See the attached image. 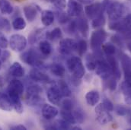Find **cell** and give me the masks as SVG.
Masks as SVG:
<instances>
[{"label":"cell","instance_id":"obj_17","mask_svg":"<svg viewBox=\"0 0 131 130\" xmlns=\"http://www.w3.org/2000/svg\"><path fill=\"white\" fill-rule=\"evenodd\" d=\"M75 22H76L78 31H79L84 37H86L88 36L89 31V25L88 20L85 17L80 15L75 20Z\"/></svg>","mask_w":131,"mask_h":130},{"label":"cell","instance_id":"obj_15","mask_svg":"<svg viewBox=\"0 0 131 130\" xmlns=\"http://www.w3.org/2000/svg\"><path fill=\"white\" fill-rule=\"evenodd\" d=\"M38 11H40V8L38 5L34 4L26 5L24 8L25 16L29 22H32L36 19Z\"/></svg>","mask_w":131,"mask_h":130},{"label":"cell","instance_id":"obj_9","mask_svg":"<svg viewBox=\"0 0 131 130\" xmlns=\"http://www.w3.org/2000/svg\"><path fill=\"white\" fill-rule=\"evenodd\" d=\"M77 42L71 38H65L60 40L59 46V52L61 55L67 56L72 52L76 50Z\"/></svg>","mask_w":131,"mask_h":130},{"label":"cell","instance_id":"obj_35","mask_svg":"<svg viewBox=\"0 0 131 130\" xmlns=\"http://www.w3.org/2000/svg\"><path fill=\"white\" fill-rule=\"evenodd\" d=\"M85 66L89 71H94L96 68V59L92 55L89 54L86 56V63Z\"/></svg>","mask_w":131,"mask_h":130},{"label":"cell","instance_id":"obj_32","mask_svg":"<svg viewBox=\"0 0 131 130\" xmlns=\"http://www.w3.org/2000/svg\"><path fill=\"white\" fill-rule=\"evenodd\" d=\"M60 115L62 119L65 120L66 121H67L68 123H69L70 124H75L76 123L75 119L73 116V113L72 111H68V110H62L60 111Z\"/></svg>","mask_w":131,"mask_h":130},{"label":"cell","instance_id":"obj_63","mask_svg":"<svg viewBox=\"0 0 131 130\" xmlns=\"http://www.w3.org/2000/svg\"><path fill=\"white\" fill-rule=\"evenodd\" d=\"M130 38H131V37H130Z\"/></svg>","mask_w":131,"mask_h":130},{"label":"cell","instance_id":"obj_36","mask_svg":"<svg viewBox=\"0 0 131 130\" xmlns=\"http://www.w3.org/2000/svg\"><path fill=\"white\" fill-rule=\"evenodd\" d=\"M102 49L104 53L107 56H114L116 52V48L114 45V43H107L104 45H102Z\"/></svg>","mask_w":131,"mask_h":130},{"label":"cell","instance_id":"obj_47","mask_svg":"<svg viewBox=\"0 0 131 130\" xmlns=\"http://www.w3.org/2000/svg\"><path fill=\"white\" fill-rule=\"evenodd\" d=\"M103 105L104 106V107L110 112L113 111L114 109V104L113 103L108 99V98H104L103 99V102H102Z\"/></svg>","mask_w":131,"mask_h":130},{"label":"cell","instance_id":"obj_23","mask_svg":"<svg viewBox=\"0 0 131 130\" xmlns=\"http://www.w3.org/2000/svg\"><path fill=\"white\" fill-rule=\"evenodd\" d=\"M121 89L123 93L125 103L128 105H131V85L124 81L121 83Z\"/></svg>","mask_w":131,"mask_h":130},{"label":"cell","instance_id":"obj_46","mask_svg":"<svg viewBox=\"0 0 131 130\" xmlns=\"http://www.w3.org/2000/svg\"><path fill=\"white\" fill-rule=\"evenodd\" d=\"M115 111H116V113L118 116H124L128 113V109L126 108L125 107L121 106V105L117 106V107L115 109Z\"/></svg>","mask_w":131,"mask_h":130},{"label":"cell","instance_id":"obj_13","mask_svg":"<svg viewBox=\"0 0 131 130\" xmlns=\"http://www.w3.org/2000/svg\"><path fill=\"white\" fill-rule=\"evenodd\" d=\"M29 77L31 80L37 82H40V83H51L52 82L51 78L46 73L43 72L37 67H34L30 71Z\"/></svg>","mask_w":131,"mask_h":130},{"label":"cell","instance_id":"obj_26","mask_svg":"<svg viewBox=\"0 0 131 130\" xmlns=\"http://www.w3.org/2000/svg\"><path fill=\"white\" fill-rule=\"evenodd\" d=\"M39 50L43 56H48L52 53V46L47 40H42L39 44Z\"/></svg>","mask_w":131,"mask_h":130},{"label":"cell","instance_id":"obj_42","mask_svg":"<svg viewBox=\"0 0 131 130\" xmlns=\"http://www.w3.org/2000/svg\"><path fill=\"white\" fill-rule=\"evenodd\" d=\"M57 126L58 127V129H71L72 124H70L63 119H60L57 121Z\"/></svg>","mask_w":131,"mask_h":130},{"label":"cell","instance_id":"obj_52","mask_svg":"<svg viewBox=\"0 0 131 130\" xmlns=\"http://www.w3.org/2000/svg\"><path fill=\"white\" fill-rule=\"evenodd\" d=\"M70 81H71V83L72 85H74L75 87H79L82 82L81 81V78H79L74 75H72L71 78H70Z\"/></svg>","mask_w":131,"mask_h":130},{"label":"cell","instance_id":"obj_22","mask_svg":"<svg viewBox=\"0 0 131 130\" xmlns=\"http://www.w3.org/2000/svg\"><path fill=\"white\" fill-rule=\"evenodd\" d=\"M99 100H100V94L97 91L92 90V91H89L85 94L86 103L89 106H92V107L96 106L99 102Z\"/></svg>","mask_w":131,"mask_h":130},{"label":"cell","instance_id":"obj_19","mask_svg":"<svg viewBox=\"0 0 131 130\" xmlns=\"http://www.w3.org/2000/svg\"><path fill=\"white\" fill-rule=\"evenodd\" d=\"M25 68L18 62H15L9 68V74L16 78H21L25 75Z\"/></svg>","mask_w":131,"mask_h":130},{"label":"cell","instance_id":"obj_10","mask_svg":"<svg viewBox=\"0 0 131 130\" xmlns=\"http://www.w3.org/2000/svg\"><path fill=\"white\" fill-rule=\"evenodd\" d=\"M24 85L18 79H12L9 82L7 88V93L8 95H18L21 96L24 93Z\"/></svg>","mask_w":131,"mask_h":130},{"label":"cell","instance_id":"obj_40","mask_svg":"<svg viewBox=\"0 0 131 130\" xmlns=\"http://www.w3.org/2000/svg\"><path fill=\"white\" fill-rule=\"evenodd\" d=\"M42 31L43 30L41 29H38L31 33V35L29 36V42L31 44L36 43L40 38V36H42Z\"/></svg>","mask_w":131,"mask_h":130},{"label":"cell","instance_id":"obj_24","mask_svg":"<svg viewBox=\"0 0 131 130\" xmlns=\"http://www.w3.org/2000/svg\"><path fill=\"white\" fill-rule=\"evenodd\" d=\"M8 97L11 99V101L13 105V109L18 113H22L24 111V107L22 105V103L21 101V96L18 95H8Z\"/></svg>","mask_w":131,"mask_h":130},{"label":"cell","instance_id":"obj_39","mask_svg":"<svg viewBox=\"0 0 131 130\" xmlns=\"http://www.w3.org/2000/svg\"><path fill=\"white\" fill-rule=\"evenodd\" d=\"M11 24L7 18L0 17V30L4 31L5 32H10L11 31Z\"/></svg>","mask_w":131,"mask_h":130},{"label":"cell","instance_id":"obj_60","mask_svg":"<svg viewBox=\"0 0 131 130\" xmlns=\"http://www.w3.org/2000/svg\"><path fill=\"white\" fill-rule=\"evenodd\" d=\"M2 127L0 126V130H2Z\"/></svg>","mask_w":131,"mask_h":130},{"label":"cell","instance_id":"obj_38","mask_svg":"<svg viewBox=\"0 0 131 130\" xmlns=\"http://www.w3.org/2000/svg\"><path fill=\"white\" fill-rule=\"evenodd\" d=\"M60 105H61L62 110H64L72 111L73 108H74L73 102L69 98H66L64 100H62V101L60 103Z\"/></svg>","mask_w":131,"mask_h":130},{"label":"cell","instance_id":"obj_12","mask_svg":"<svg viewBox=\"0 0 131 130\" xmlns=\"http://www.w3.org/2000/svg\"><path fill=\"white\" fill-rule=\"evenodd\" d=\"M67 14L70 17H79L83 12V7L82 3L76 0H69L66 4Z\"/></svg>","mask_w":131,"mask_h":130},{"label":"cell","instance_id":"obj_1","mask_svg":"<svg viewBox=\"0 0 131 130\" xmlns=\"http://www.w3.org/2000/svg\"><path fill=\"white\" fill-rule=\"evenodd\" d=\"M108 15V18L111 21H117L122 18L127 12L126 6L117 0L110 4L105 11Z\"/></svg>","mask_w":131,"mask_h":130},{"label":"cell","instance_id":"obj_55","mask_svg":"<svg viewBox=\"0 0 131 130\" xmlns=\"http://www.w3.org/2000/svg\"><path fill=\"white\" fill-rule=\"evenodd\" d=\"M71 129L73 130H82V128L79 126H71Z\"/></svg>","mask_w":131,"mask_h":130},{"label":"cell","instance_id":"obj_27","mask_svg":"<svg viewBox=\"0 0 131 130\" xmlns=\"http://www.w3.org/2000/svg\"><path fill=\"white\" fill-rule=\"evenodd\" d=\"M0 11L4 15H11L14 8L8 0H0Z\"/></svg>","mask_w":131,"mask_h":130},{"label":"cell","instance_id":"obj_2","mask_svg":"<svg viewBox=\"0 0 131 130\" xmlns=\"http://www.w3.org/2000/svg\"><path fill=\"white\" fill-rule=\"evenodd\" d=\"M66 65L69 71L72 73V75H74L79 78L84 77L85 74V69L81 59L79 56H71L69 59H68Z\"/></svg>","mask_w":131,"mask_h":130},{"label":"cell","instance_id":"obj_61","mask_svg":"<svg viewBox=\"0 0 131 130\" xmlns=\"http://www.w3.org/2000/svg\"><path fill=\"white\" fill-rule=\"evenodd\" d=\"M17 1H18V2H21V1H22V0H17Z\"/></svg>","mask_w":131,"mask_h":130},{"label":"cell","instance_id":"obj_18","mask_svg":"<svg viewBox=\"0 0 131 130\" xmlns=\"http://www.w3.org/2000/svg\"><path fill=\"white\" fill-rule=\"evenodd\" d=\"M13 105L8 94L0 92V110L4 111H12Z\"/></svg>","mask_w":131,"mask_h":130},{"label":"cell","instance_id":"obj_21","mask_svg":"<svg viewBox=\"0 0 131 130\" xmlns=\"http://www.w3.org/2000/svg\"><path fill=\"white\" fill-rule=\"evenodd\" d=\"M41 21L46 27L51 25L54 21V13L50 10H43L41 12Z\"/></svg>","mask_w":131,"mask_h":130},{"label":"cell","instance_id":"obj_14","mask_svg":"<svg viewBox=\"0 0 131 130\" xmlns=\"http://www.w3.org/2000/svg\"><path fill=\"white\" fill-rule=\"evenodd\" d=\"M59 113L58 109L50 104H44L41 109L42 116L47 120H51L54 119Z\"/></svg>","mask_w":131,"mask_h":130},{"label":"cell","instance_id":"obj_57","mask_svg":"<svg viewBox=\"0 0 131 130\" xmlns=\"http://www.w3.org/2000/svg\"><path fill=\"white\" fill-rule=\"evenodd\" d=\"M127 49L130 50V52H131V43H127Z\"/></svg>","mask_w":131,"mask_h":130},{"label":"cell","instance_id":"obj_48","mask_svg":"<svg viewBox=\"0 0 131 130\" xmlns=\"http://www.w3.org/2000/svg\"><path fill=\"white\" fill-rule=\"evenodd\" d=\"M8 45V41L6 38V37L0 32V47L2 49H6Z\"/></svg>","mask_w":131,"mask_h":130},{"label":"cell","instance_id":"obj_20","mask_svg":"<svg viewBox=\"0 0 131 130\" xmlns=\"http://www.w3.org/2000/svg\"><path fill=\"white\" fill-rule=\"evenodd\" d=\"M26 102L31 107L39 106L43 102L41 94H26Z\"/></svg>","mask_w":131,"mask_h":130},{"label":"cell","instance_id":"obj_41","mask_svg":"<svg viewBox=\"0 0 131 130\" xmlns=\"http://www.w3.org/2000/svg\"><path fill=\"white\" fill-rule=\"evenodd\" d=\"M42 88L37 85H30L28 86L26 94H41Z\"/></svg>","mask_w":131,"mask_h":130},{"label":"cell","instance_id":"obj_50","mask_svg":"<svg viewBox=\"0 0 131 130\" xmlns=\"http://www.w3.org/2000/svg\"><path fill=\"white\" fill-rule=\"evenodd\" d=\"M111 40L114 43V44H117L119 46H123V40H122V37H120L117 34H115V35L112 36Z\"/></svg>","mask_w":131,"mask_h":130},{"label":"cell","instance_id":"obj_11","mask_svg":"<svg viewBox=\"0 0 131 130\" xmlns=\"http://www.w3.org/2000/svg\"><path fill=\"white\" fill-rule=\"evenodd\" d=\"M85 13L89 18L92 20L98 15L104 14V11L102 10L101 4L100 2H92L85 7Z\"/></svg>","mask_w":131,"mask_h":130},{"label":"cell","instance_id":"obj_3","mask_svg":"<svg viewBox=\"0 0 131 130\" xmlns=\"http://www.w3.org/2000/svg\"><path fill=\"white\" fill-rule=\"evenodd\" d=\"M21 60L25 63L33 67L41 68L43 65L40 54L34 49H30L23 52L21 55Z\"/></svg>","mask_w":131,"mask_h":130},{"label":"cell","instance_id":"obj_8","mask_svg":"<svg viewBox=\"0 0 131 130\" xmlns=\"http://www.w3.org/2000/svg\"><path fill=\"white\" fill-rule=\"evenodd\" d=\"M47 97L53 105H60L63 98L57 84H54L48 88L47 91Z\"/></svg>","mask_w":131,"mask_h":130},{"label":"cell","instance_id":"obj_56","mask_svg":"<svg viewBox=\"0 0 131 130\" xmlns=\"http://www.w3.org/2000/svg\"><path fill=\"white\" fill-rule=\"evenodd\" d=\"M3 85H4V79L2 78V77L0 76V88L2 87Z\"/></svg>","mask_w":131,"mask_h":130},{"label":"cell","instance_id":"obj_28","mask_svg":"<svg viewBox=\"0 0 131 130\" xmlns=\"http://www.w3.org/2000/svg\"><path fill=\"white\" fill-rule=\"evenodd\" d=\"M46 37L50 40H56L63 37V33L60 28H56L53 30L46 33Z\"/></svg>","mask_w":131,"mask_h":130},{"label":"cell","instance_id":"obj_59","mask_svg":"<svg viewBox=\"0 0 131 130\" xmlns=\"http://www.w3.org/2000/svg\"><path fill=\"white\" fill-rule=\"evenodd\" d=\"M1 49H2V48L0 47V56H1V54H2V50H1Z\"/></svg>","mask_w":131,"mask_h":130},{"label":"cell","instance_id":"obj_16","mask_svg":"<svg viewBox=\"0 0 131 130\" xmlns=\"http://www.w3.org/2000/svg\"><path fill=\"white\" fill-rule=\"evenodd\" d=\"M106 60L108 63V64L111 68L113 76L117 80H120L121 77V72L119 63H118L117 60H116V58L114 56H107Z\"/></svg>","mask_w":131,"mask_h":130},{"label":"cell","instance_id":"obj_5","mask_svg":"<svg viewBox=\"0 0 131 130\" xmlns=\"http://www.w3.org/2000/svg\"><path fill=\"white\" fill-rule=\"evenodd\" d=\"M96 74L104 81L107 80L111 78L113 74L111 68L107 60H104L103 58L96 59V68H95Z\"/></svg>","mask_w":131,"mask_h":130},{"label":"cell","instance_id":"obj_30","mask_svg":"<svg viewBox=\"0 0 131 130\" xmlns=\"http://www.w3.org/2000/svg\"><path fill=\"white\" fill-rule=\"evenodd\" d=\"M12 27L15 31H21L26 28V21L21 17H17L12 21Z\"/></svg>","mask_w":131,"mask_h":130},{"label":"cell","instance_id":"obj_49","mask_svg":"<svg viewBox=\"0 0 131 130\" xmlns=\"http://www.w3.org/2000/svg\"><path fill=\"white\" fill-rule=\"evenodd\" d=\"M67 31H68V32L70 33H75L78 31L75 20H73V21L69 22V24L67 26Z\"/></svg>","mask_w":131,"mask_h":130},{"label":"cell","instance_id":"obj_53","mask_svg":"<svg viewBox=\"0 0 131 130\" xmlns=\"http://www.w3.org/2000/svg\"><path fill=\"white\" fill-rule=\"evenodd\" d=\"M10 129L12 130H27V128L23 125H14L10 126Z\"/></svg>","mask_w":131,"mask_h":130},{"label":"cell","instance_id":"obj_44","mask_svg":"<svg viewBox=\"0 0 131 130\" xmlns=\"http://www.w3.org/2000/svg\"><path fill=\"white\" fill-rule=\"evenodd\" d=\"M71 17L67 14L65 13L63 11H59L57 13V18H58V21L60 24H65L66 22H68L69 21V18Z\"/></svg>","mask_w":131,"mask_h":130},{"label":"cell","instance_id":"obj_37","mask_svg":"<svg viewBox=\"0 0 131 130\" xmlns=\"http://www.w3.org/2000/svg\"><path fill=\"white\" fill-rule=\"evenodd\" d=\"M72 113H73V116L75 119L76 123L81 124L85 121V114L80 108H78L76 110H72Z\"/></svg>","mask_w":131,"mask_h":130},{"label":"cell","instance_id":"obj_7","mask_svg":"<svg viewBox=\"0 0 131 130\" xmlns=\"http://www.w3.org/2000/svg\"><path fill=\"white\" fill-rule=\"evenodd\" d=\"M95 118L101 125H106L113 120L110 111L104 107L102 103L97 105L95 107Z\"/></svg>","mask_w":131,"mask_h":130},{"label":"cell","instance_id":"obj_25","mask_svg":"<svg viewBox=\"0 0 131 130\" xmlns=\"http://www.w3.org/2000/svg\"><path fill=\"white\" fill-rule=\"evenodd\" d=\"M51 73L57 77H62L64 75L66 72L65 67L62 64L58 63H54L50 67Z\"/></svg>","mask_w":131,"mask_h":130},{"label":"cell","instance_id":"obj_31","mask_svg":"<svg viewBox=\"0 0 131 130\" xmlns=\"http://www.w3.org/2000/svg\"><path fill=\"white\" fill-rule=\"evenodd\" d=\"M57 85L63 96V98H68L71 95V90L67 85V83L63 80H60L57 82Z\"/></svg>","mask_w":131,"mask_h":130},{"label":"cell","instance_id":"obj_45","mask_svg":"<svg viewBox=\"0 0 131 130\" xmlns=\"http://www.w3.org/2000/svg\"><path fill=\"white\" fill-rule=\"evenodd\" d=\"M49 2L59 9H63L66 6V0H49Z\"/></svg>","mask_w":131,"mask_h":130},{"label":"cell","instance_id":"obj_6","mask_svg":"<svg viewBox=\"0 0 131 130\" xmlns=\"http://www.w3.org/2000/svg\"><path fill=\"white\" fill-rule=\"evenodd\" d=\"M28 44L26 37L21 34H13L9 40V45L12 50L15 52H21L25 50Z\"/></svg>","mask_w":131,"mask_h":130},{"label":"cell","instance_id":"obj_43","mask_svg":"<svg viewBox=\"0 0 131 130\" xmlns=\"http://www.w3.org/2000/svg\"><path fill=\"white\" fill-rule=\"evenodd\" d=\"M106 81H107V86L110 91H114L116 90L117 84V79L114 76L109 78L107 80H106Z\"/></svg>","mask_w":131,"mask_h":130},{"label":"cell","instance_id":"obj_58","mask_svg":"<svg viewBox=\"0 0 131 130\" xmlns=\"http://www.w3.org/2000/svg\"><path fill=\"white\" fill-rule=\"evenodd\" d=\"M1 67H2V62H1V60H0V69H1Z\"/></svg>","mask_w":131,"mask_h":130},{"label":"cell","instance_id":"obj_29","mask_svg":"<svg viewBox=\"0 0 131 130\" xmlns=\"http://www.w3.org/2000/svg\"><path fill=\"white\" fill-rule=\"evenodd\" d=\"M121 65L124 69V72H130L131 71V58L127 54L122 53L121 55Z\"/></svg>","mask_w":131,"mask_h":130},{"label":"cell","instance_id":"obj_4","mask_svg":"<svg viewBox=\"0 0 131 130\" xmlns=\"http://www.w3.org/2000/svg\"><path fill=\"white\" fill-rule=\"evenodd\" d=\"M107 37V32L103 29H99L92 33L90 39V44L92 50L95 52H99L101 46L105 42Z\"/></svg>","mask_w":131,"mask_h":130},{"label":"cell","instance_id":"obj_54","mask_svg":"<svg viewBox=\"0 0 131 130\" xmlns=\"http://www.w3.org/2000/svg\"><path fill=\"white\" fill-rule=\"evenodd\" d=\"M77 1L79 2L82 4H85V5L91 4V3H92V2H95V0H77Z\"/></svg>","mask_w":131,"mask_h":130},{"label":"cell","instance_id":"obj_62","mask_svg":"<svg viewBox=\"0 0 131 130\" xmlns=\"http://www.w3.org/2000/svg\"><path fill=\"white\" fill-rule=\"evenodd\" d=\"M130 123H131V120H130Z\"/></svg>","mask_w":131,"mask_h":130},{"label":"cell","instance_id":"obj_34","mask_svg":"<svg viewBox=\"0 0 131 130\" xmlns=\"http://www.w3.org/2000/svg\"><path fill=\"white\" fill-rule=\"evenodd\" d=\"M87 49H88V44H87V42L85 40H80L77 43L76 50H77L79 56H82L86 53Z\"/></svg>","mask_w":131,"mask_h":130},{"label":"cell","instance_id":"obj_51","mask_svg":"<svg viewBox=\"0 0 131 130\" xmlns=\"http://www.w3.org/2000/svg\"><path fill=\"white\" fill-rule=\"evenodd\" d=\"M11 54H10V52L8 51V50H4L3 52H2V54H1V62L2 63H5L10 57Z\"/></svg>","mask_w":131,"mask_h":130},{"label":"cell","instance_id":"obj_33","mask_svg":"<svg viewBox=\"0 0 131 130\" xmlns=\"http://www.w3.org/2000/svg\"><path fill=\"white\" fill-rule=\"evenodd\" d=\"M106 23V19L104 15V14H101L96 17L95 18L92 19V26L93 28H99L101 27H103Z\"/></svg>","mask_w":131,"mask_h":130}]
</instances>
